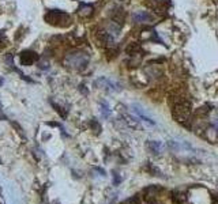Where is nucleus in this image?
<instances>
[{"instance_id": "f257e3e1", "label": "nucleus", "mask_w": 218, "mask_h": 204, "mask_svg": "<svg viewBox=\"0 0 218 204\" xmlns=\"http://www.w3.org/2000/svg\"><path fill=\"white\" fill-rule=\"evenodd\" d=\"M87 61H89V56L86 53H72L65 59V64L71 68H82L87 64Z\"/></svg>"}, {"instance_id": "f03ea898", "label": "nucleus", "mask_w": 218, "mask_h": 204, "mask_svg": "<svg viewBox=\"0 0 218 204\" xmlns=\"http://www.w3.org/2000/svg\"><path fill=\"white\" fill-rule=\"evenodd\" d=\"M38 60V56L37 53H34V52H23V53L21 54V63L23 65H29V64H33L34 61H37Z\"/></svg>"}, {"instance_id": "7ed1b4c3", "label": "nucleus", "mask_w": 218, "mask_h": 204, "mask_svg": "<svg viewBox=\"0 0 218 204\" xmlns=\"http://www.w3.org/2000/svg\"><path fill=\"white\" fill-rule=\"evenodd\" d=\"M134 22H149L151 19V16L146 12V11H136L132 14Z\"/></svg>"}]
</instances>
